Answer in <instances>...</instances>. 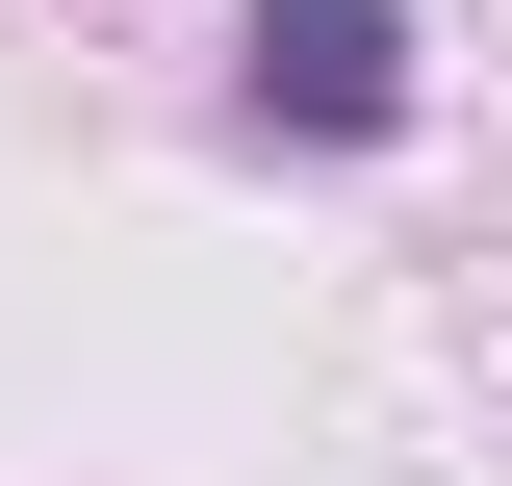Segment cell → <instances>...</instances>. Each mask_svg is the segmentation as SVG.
Instances as JSON below:
<instances>
[{
    "instance_id": "6da1fadb",
    "label": "cell",
    "mask_w": 512,
    "mask_h": 486,
    "mask_svg": "<svg viewBox=\"0 0 512 486\" xmlns=\"http://www.w3.org/2000/svg\"><path fill=\"white\" fill-rule=\"evenodd\" d=\"M231 128L256 154H384L410 128V0H231Z\"/></svg>"
}]
</instances>
